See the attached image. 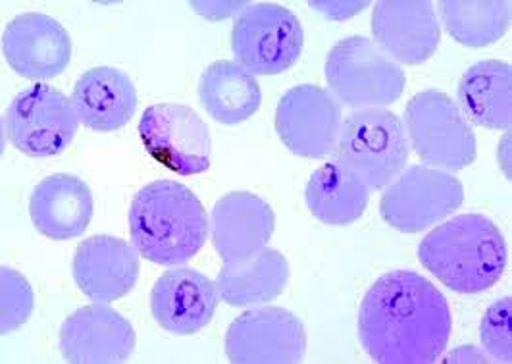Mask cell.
<instances>
[{
  "label": "cell",
  "instance_id": "cell-1",
  "mask_svg": "<svg viewBox=\"0 0 512 364\" xmlns=\"http://www.w3.org/2000/svg\"><path fill=\"white\" fill-rule=\"evenodd\" d=\"M359 338L376 363H436L451 338L449 303L418 272H387L360 305Z\"/></svg>",
  "mask_w": 512,
  "mask_h": 364
},
{
  "label": "cell",
  "instance_id": "cell-2",
  "mask_svg": "<svg viewBox=\"0 0 512 364\" xmlns=\"http://www.w3.org/2000/svg\"><path fill=\"white\" fill-rule=\"evenodd\" d=\"M208 228L205 207L181 183L156 180L131 201V245L154 264L180 266L193 259L206 243Z\"/></svg>",
  "mask_w": 512,
  "mask_h": 364
},
{
  "label": "cell",
  "instance_id": "cell-3",
  "mask_svg": "<svg viewBox=\"0 0 512 364\" xmlns=\"http://www.w3.org/2000/svg\"><path fill=\"white\" fill-rule=\"evenodd\" d=\"M418 259L451 291L478 295L501 280L507 243L486 216L461 214L422 239Z\"/></svg>",
  "mask_w": 512,
  "mask_h": 364
},
{
  "label": "cell",
  "instance_id": "cell-4",
  "mask_svg": "<svg viewBox=\"0 0 512 364\" xmlns=\"http://www.w3.org/2000/svg\"><path fill=\"white\" fill-rule=\"evenodd\" d=\"M335 162L370 191L382 189L399 176L409 160L405 124L385 108H360L339 131Z\"/></svg>",
  "mask_w": 512,
  "mask_h": 364
},
{
  "label": "cell",
  "instance_id": "cell-5",
  "mask_svg": "<svg viewBox=\"0 0 512 364\" xmlns=\"http://www.w3.org/2000/svg\"><path fill=\"white\" fill-rule=\"evenodd\" d=\"M326 81L339 103L360 110L397 103L407 78L374 41L355 35L333 45L326 60Z\"/></svg>",
  "mask_w": 512,
  "mask_h": 364
},
{
  "label": "cell",
  "instance_id": "cell-6",
  "mask_svg": "<svg viewBox=\"0 0 512 364\" xmlns=\"http://www.w3.org/2000/svg\"><path fill=\"white\" fill-rule=\"evenodd\" d=\"M305 47L299 18L280 4H249L231 29L237 64L256 76H278L297 64Z\"/></svg>",
  "mask_w": 512,
  "mask_h": 364
},
{
  "label": "cell",
  "instance_id": "cell-7",
  "mask_svg": "<svg viewBox=\"0 0 512 364\" xmlns=\"http://www.w3.org/2000/svg\"><path fill=\"white\" fill-rule=\"evenodd\" d=\"M403 122L414 153L428 166L462 170L476 160V135L449 95L437 89L414 95Z\"/></svg>",
  "mask_w": 512,
  "mask_h": 364
},
{
  "label": "cell",
  "instance_id": "cell-8",
  "mask_svg": "<svg viewBox=\"0 0 512 364\" xmlns=\"http://www.w3.org/2000/svg\"><path fill=\"white\" fill-rule=\"evenodd\" d=\"M79 128L72 101L51 85L20 91L4 112L8 141L27 156L47 158L64 153Z\"/></svg>",
  "mask_w": 512,
  "mask_h": 364
},
{
  "label": "cell",
  "instance_id": "cell-9",
  "mask_svg": "<svg viewBox=\"0 0 512 364\" xmlns=\"http://www.w3.org/2000/svg\"><path fill=\"white\" fill-rule=\"evenodd\" d=\"M462 203L464 189L453 174L410 166L385 189L380 214L391 228L403 234H418L457 212Z\"/></svg>",
  "mask_w": 512,
  "mask_h": 364
},
{
  "label": "cell",
  "instance_id": "cell-10",
  "mask_svg": "<svg viewBox=\"0 0 512 364\" xmlns=\"http://www.w3.org/2000/svg\"><path fill=\"white\" fill-rule=\"evenodd\" d=\"M139 135L158 164L195 176L210 168L212 139L205 120L185 104H153L139 122Z\"/></svg>",
  "mask_w": 512,
  "mask_h": 364
},
{
  "label": "cell",
  "instance_id": "cell-11",
  "mask_svg": "<svg viewBox=\"0 0 512 364\" xmlns=\"http://www.w3.org/2000/svg\"><path fill=\"white\" fill-rule=\"evenodd\" d=\"M303 322L282 307H256L237 316L226 334V353L235 364H297L305 359Z\"/></svg>",
  "mask_w": 512,
  "mask_h": 364
},
{
  "label": "cell",
  "instance_id": "cell-12",
  "mask_svg": "<svg viewBox=\"0 0 512 364\" xmlns=\"http://www.w3.org/2000/svg\"><path fill=\"white\" fill-rule=\"evenodd\" d=\"M343 126L341 106L318 85L289 89L276 108V131L293 155L322 158L332 153Z\"/></svg>",
  "mask_w": 512,
  "mask_h": 364
},
{
  "label": "cell",
  "instance_id": "cell-13",
  "mask_svg": "<svg viewBox=\"0 0 512 364\" xmlns=\"http://www.w3.org/2000/svg\"><path fill=\"white\" fill-rule=\"evenodd\" d=\"M2 51L18 76L43 81L60 76L68 68L72 37L51 16L27 12L6 26Z\"/></svg>",
  "mask_w": 512,
  "mask_h": 364
},
{
  "label": "cell",
  "instance_id": "cell-14",
  "mask_svg": "<svg viewBox=\"0 0 512 364\" xmlns=\"http://www.w3.org/2000/svg\"><path fill=\"white\" fill-rule=\"evenodd\" d=\"M376 45L395 62L418 66L434 56L441 27L430 0H384L374 6Z\"/></svg>",
  "mask_w": 512,
  "mask_h": 364
},
{
  "label": "cell",
  "instance_id": "cell-15",
  "mask_svg": "<svg viewBox=\"0 0 512 364\" xmlns=\"http://www.w3.org/2000/svg\"><path fill=\"white\" fill-rule=\"evenodd\" d=\"M133 347V326L101 303L72 312L60 328V351L66 363H126Z\"/></svg>",
  "mask_w": 512,
  "mask_h": 364
},
{
  "label": "cell",
  "instance_id": "cell-16",
  "mask_svg": "<svg viewBox=\"0 0 512 364\" xmlns=\"http://www.w3.org/2000/svg\"><path fill=\"white\" fill-rule=\"evenodd\" d=\"M139 251L112 235H93L77 247L72 272L81 293L93 303L126 297L139 278Z\"/></svg>",
  "mask_w": 512,
  "mask_h": 364
},
{
  "label": "cell",
  "instance_id": "cell-17",
  "mask_svg": "<svg viewBox=\"0 0 512 364\" xmlns=\"http://www.w3.org/2000/svg\"><path fill=\"white\" fill-rule=\"evenodd\" d=\"M220 295L216 284L193 268L164 272L151 291V312L160 328L193 336L214 318Z\"/></svg>",
  "mask_w": 512,
  "mask_h": 364
},
{
  "label": "cell",
  "instance_id": "cell-18",
  "mask_svg": "<svg viewBox=\"0 0 512 364\" xmlns=\"http://www.w3.org/2000/svg\"><path fill=\"white\" fill-rule=\"evenodd\" d=\"M276 228V214L258 195L233 191L210 212L212 245L224 262L247 260L266 247Z\"/></svg>",
  "mask_w": 512,
  "mask_h": 364
},
{
  "label": "cell",
  "instance_id": "cell-19",
  "mask_svg": "<svg viewBox=\"0 0 512 364\" xmlns=\"http://www.w3.org/2000/svg\"><path fill=\"white\" fill-rule=\"evenodd\" d=\"M93 193L89 185L70 174H54L39 183L29 199V216L35 228L54 241L83 234L93 218Z\"/></svg>",
  "mask_w": 512,
  "mask_h": 364
},
{
  "label": "cell",
  "instance_id": "cell-20",
  "mask_svg": "<svg viewBox=\"0 0 512 364\" xmlns=\"http://www.w3.org/2000/svg\"><path fill=\"white\" fill-rule=\"evenodd\" d=\"M72 104L81 124L108 133L131 122L137 110V91L126 72L101 66L77 79Z\"/></svg>",
  "mask_w": 512,
  "mask_h": 364
},
{
  "label": "cell",
  "instance_id": "cell-21",
  "mask_svg": "<svg viewBox=\"0 0 512 364\" xmlns=\"http://www.w3.org/2000/svg\"><path fill=\"white\" fill-rule=\"evenodd\" d=\"M287 282L289 262L280 251L264 247L251 259L224 262L214 284L231 307H249L278 299Z\"/></svg>",
  "mask_w": 512,
  "mask_h": 364
},
{
  "label": "cell",
  "instance_id": "cell-22",
  "mask_svg": "<svg viewBox=\"0 0 512 364\" xmlns=\"http://www.w3.org/2000/svg\"><path fill=\"white\" fill-rule=\"evenodd\" d=\"M462 114L487 130H509L512 124L511 64L484 60L462 76L459 85Z\"/></svg>",
  "mask_w": 512,
  "mask_h": 364
},
{
  "label": "cell",
  "instance_id": "cell-23",
  "mask_svg": "<svg viewBox=\"0 0 512 364\" xmlns=\"http://www.w3.org/2000/svg\"><path fill=\"white\" fill-rule=\"evenodd\" d=\"M199 101L212 120L224 126H239L256 114L262 93L249 70L231 60H218L201 76Z\"/></svg>",
  "mask_w": 512,
  "mask_h": 364
},
{
  "label": "cell",
  "instance_id": "cell-24",
  "mask_svg": "<svg viewBox=\"0 0 512 364\" xmlns=\"http://www.w3.org/2000/svg\"><path fill=\"white\" fill-rule=\"evenodd\" d=\"M307 207L328 226H349L368 207L370 189L335 160L320 166L307 183Z\"/></svg>",
  "mask_w": 512,
  "mask_h": 364
},
{
  "label": "cell",
  "instance_id": "cell-25",
  "mask_svg": "<svg viewBox=\"0 0 512 364\" xmlns=\"http://www.w3.org/2000/svg\"><path fill=\"white\" fill-rule=\"evenodd\" d=\"M439 10L449 35L470 49L497 43L511 26L507 0H443Z\"/></svg>",
  "mask_w": 512,
  "mask_h": 364
},
{
  "label": "cell",
  "instance_id": "cell-26",
  "mask_svg": "<svg viewBox=\"0 0 512 364\" xmlns=\"http://www.w3.org/2000/svg\"><path fill=\"white\" fill-rule=\"evenodd\" d=\"M33 312V291L26 278L12 270H0V328L2 334L24 326Z\"/></svg>",
  "mask_w": 512,
  "mask_h": 364
},
{
  "label": "cell",
  "instance_id": "cell-27",
  "mask_svg": "<svg viewBox=\"0 0 512 364\" xmlns=\"http://www.w3.org/2000/svg\"><path fill=\"white\" fill-rule=\"evenodd\" d=\"M511 314V297L499 299L487 309L480 326L482 345L497 363L512 361Z\"/></svg>",
  "mask_w": 512,
  "mask_h": 364
},
{
  "label": "cell",
  "instance_id": "cell-28",
  "mask_svg": "<svg viewBox=\"0 0 512 364\" xmlns=\"http://www.w3.org/2000/svg\"><path fill=\"white\" fill-rule=\"evenodd\" d=\"M370 2H349V0H330V2H310V8L318 10L328 20H347L368 8Z\"/></svg>",
  "mask_w": 512,
  "mask_h": 364
},
{
  "label": "cell",
  "instance_id": "cell-29",
  "mask_svg": "<svg viewBox=\"0 0 512 364\" xmlns=\"http://www.w3.org/2000/svg\"><path fill=\"white\" fill-rule=\"evenodd\" d=\"M249 4L243 2H191V8L197 10L208 20H224L231 14H241Z\"/></svg>",
  "mask_w": 512,
  "mask_h": 364
},
{
  "label": "cell",
  "instance_id": "cell-30",
  "mask_svg": "<svg viewBox=\"0 0 512 364\" xmlns=\"http://www.w3.org/2000/svg\"><path fill=\"white\" fill-rule=\"evenodd\" d=\"M462 363V361H466V363H470V361H486L484 357H480V351L476 349V347H462L459 351H455V355H451V357H447V363Z\"/></svg>",
  "mask_w": 512,
  "mask_h": 364
}]
</instances>
